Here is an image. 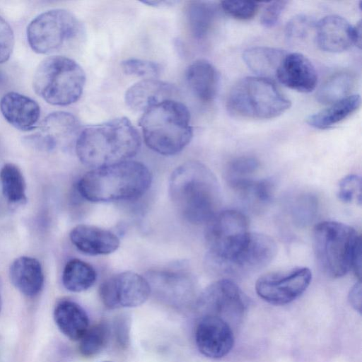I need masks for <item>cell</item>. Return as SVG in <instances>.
<instances>
[{
  "label": "cell",
  "instance_id": "6da1fadb",
  "mask_svg": "<svg viewBox=\"0 0 362 362\" xmlns=\"http://www.w3.org/2000/svg\"><path fill=\"white\" fill-rule=\"evenodd\" d=\"M169 194L181 216L192 224L207 223L218 212L219 186L210 169L199 161H187L171 174Z\"/></svg>",
  "mask_w": 362,
  "mask_h": 362
},
{
  "label": "cell",
  "instance_id": "7a4b0ae2",
  "mask_svg": "<svg viewBox=\"0 0 362 362\" xmlns=\"http://www.w3.org/2000/svg\"><path fill=\"white\" fill-rule=\"evenodd\" d=\"M141 143L130 120L120 117L81 129L75 148L82 163L96 168L128 160L138 153Z\"/></svg>",
  "mask_w": 362,
  "mask_h": 362
},
{
  "label": "cell",
  "instance_id": "3957f363",
  "mask_svg": "<svg viewBox=\"0 0 362 362\" xmlns=\"http://www.w3.org/2000/svg\"><path fill=\"white\" fill-rule=\"evenodd\" d=\"M152 176L142 163L127 160L93 168L77 183L79 194L92 202L138 199L149 189Z\"/></svg>",
  "mask_w": 362,
  "mask_h": 362
},
{
  "label": "cell",
  "instance_id": "277c9868",
  "mask_svg": "<svg viewBox=\"0 0 362 362\" xmlns=\"http://www.w3.org/2000/svg\"><path fill=\"white\" fill-rule=\"evenodd\" d=\"M139 124L146 146L163 156L180 153L193 136L187 107L174 99L163 100L148 108L143 112Z\"/></svg>",
  "mask_w": 362,
  "mask_h": 362
},
{
  "label": "cell",
  "instance_id": "5b68a950",
  "mask_svg": "<svg viewBox=\"0 0 362 362\" xmlns=\"http://www.w3.org/2000/svg\"><path fill=\"white\" fill-rule=\"evenodd\" d=\"M291 105L272 79L257 76L238 81L226 102L231 115L253 119L275 118L288 110Z\"/></svg>",
  "mask_w": 362,
  "mask_h": 362
},
{
  "label": "cell",
  "instance_id": "8992f818",
  "mask_svg": "<svg viewBox=\"0 0 362 362\" xmlns=\"http://www.w3.org/2000/svg\"><path fill=\"white\" fill-rule=\"evenodd\" d=\"M315 256L322 271L332 278L341 277L352 269L361 239L354 228L336 221H323L313 229Z\"/></svg>",
  "mask_w": 362,
  "mask_h": 362
},
{
  "label": "cell",
  "instance_id": "52a82bcc",
  "mask_svg": "<svg viewBox=\"0 0 362 362\" xmlns=\"http://www.w3.org/2000/svg\"><path fill=\"white\" fill-rule=\"evenodd\" d=\"M86 83L83 68L64 56H51L38 65L33 77L35 93L47 103L69 105L81 98Z\"/></svg>",
  "mask_w": 362,
  "mask_h": 362
},
{
  "label": "cell",
  "instance_id": "ba28073f",
  "mask_svg": "<svg viewBox=\"0 0 362 362\" xmlns=\"http://www.w3.org/2000/svg\"><path fill=\"white\" fill-rule=\"evenodd\" d=\"M206 224V264L216 272L244 243L250 233L248 221L240 211L225 210L218 211Z\"/></svg>",
  "mask_w": 362,
  "mask_h": 362
},
{
  "label": "cell",
  "instance_id": "9c48e42d",
  "mask_svg": "<svg viewBox=\"0 0 362 362\" xmlns=\"http://www.w3.org/2000/svg\"><path fill=\"white\" fill-rule=\"evenodd\" d=\"M81 32V23L72 13L56 8L42 13L30 23L27 39L34 52L51 54L76 40Z\"/></svg>",
  "mask_w": 362,
  "mask_h": 362
},
{
  "label": "cell",
  "instance_id": "30bf717a",
  "mask_svg": "<svg viewBox=\"0 0 362 362\" xmlns=\"http://www.w3.org/2000/svg\"><path fill=\"white\" fill-rule=\"evenodd\" d=\"M194 305L202 316L218 317L235 330L243 319L246 300L238 285L225 279L209 285L197 296Z\"/></svg>",
  "mask_w": 362,
  "mask_h": 362
},
{
  "label": "cell",
  "instance_id": "8fae6325",
  "mask_svg": "<svg viewBox=\"0 0 362 362\" xmlns=\"http://www.w3.org/2000/svg\"><path fill=\"white\" fill-rule=\"evenodd\" d=\"M151 294L162 303L174 308L194 305L197 284L194 276L183 270L156 269L145 274Z\"/></svg>",
  "mask_w": 362,
  "mask_h": 362
},
{
  "label": "cell",
  "instance_id": "7c38bea8",
  "mask_svg": "<svg viewBox=\"0 0 362 362\" xmlns=\"http://www.w3.org/2000/svg\"><path fill=\"white\" fill-rule=\"evenodd\" d=\"M312 273L307 267H296L284 272H270L256 281L257 295L269 303L282 305L300 297L308 288Z\"/></svg>",
  "mask_w": 362,
  "mask_h": 362
},
{
  "label": "cell",
  "instance_id": "4fadbf2b",
  "mask_svg": "<svg viewBox=\"0 0 362 362\" xmlns=\"http://www.w3.org/2000/svg\"><path fill=\"white\" fill-rule=\"evenodd\" d=\"M99 295L104 305L109 309L134 308L146 301L151 289L145 277L129 271L104 281L99 288Z\"/></svg>",
  "mask_w": 362,
  "mask_h": 362
},
{
  "label": "cell",
  "instance_id": "5bb4252c",
  "mask_svg": "<svg viewBox=\"0 0 362 362\" xmlns=\"http://www.w3.org/2000/svg\"><path fill=\"white\" fill-rule=\"evenodd\" d=\"M276 253V245L269 236L250 232L240 250L225 266L222 273L256 272L269 264Z\"/></svg>",
  "mask_w": 362,
  "mask_h": 362
},
{
  "label": "cell",
  "instance_id": "9a60e30c",
  "mask_svg": "<svg viewBox=\"0 0 362 362\" xmlns=\"http://www.w3.org/2000/svg\"><path fill=\"white\" fill-rule=\"evenodd\" d=\"M234 341V329L228 322L212 315L201 317L195 329V341L204 356L222 358L230 352Z\"/></svg>",
  "mask_w": 362,
  "mask_h": 362
},
{
  "label": "cell",
  "instance_id": "2e32d148",
  "mask_svg": "<svg viewBox=\"0 0 362 362\" xmlns=\"http://www.w3.org/2000/svg\"><path fill=\"white\" fill-rule=\"evenodd\" d=\"M279 81L301 93L313 91L317 83V75L312 62L303 54L286 53L276 74Z\"/></svg>",
  "mask_w": 362,
  "mask_h": 362
},
{
  "label": "cell",
  "instance_id": "e0dca14e",
  "mask_svg": "<svg viewBox=\"0 0 362 362\" xmlns=\"http://www.w3.org/2000/svg\"><path fill=\"white\" fill-rule=\"evenodd\" d=\"M80 131L78 121L74 115L55 112L45 119L41 131L34 135L32 141L37 147L50 151L60 141L76 139Z\"/></svg>",
  "mask_w": 362,
  "mask_h": 362
},
{
  "label": "cell",
  "instance_id": "ac0fdd59",
  "mask_svg": "<svg viewBox=\"0 0 362 362\" xmlns=\"http://www.w3.org/2000/svg\"><path fill=\"white\" fill-rule=\"evenodd\" d=\"M315 28L316 42L322 50L341 52L354 44L353 26L341 16H325L315 24Z\"/></svg>",
  "mask_w": 362,
  "mask_h": 362
},
{
  "label": "cell",
  "instance_id": "d6986e66",
  "mask_svg": "<svg viewBox=\"0 0 362 362\" xmlns=\"http://www.w3.org/2000/svg\"><path fill=\"white\" fill-rule=\"evenodd\" d=\"M69 236L74 245L88 255H109L119 246V239L114 233L92 225L79 224Z\"/></svg>",
  "mask_w": 362,
  "mask_h": 362
},
{
  "label": "cell",
  "instance_id": "ffe728a7",
  "mask_svg": "<svg viewBox=\"0 0 362 362\" xmlns=\"http://www.w3.org/2000/svg\"><path fill=\"white\" fill-rule=\"evenodd\" d=\"M0 110L10 124L21 131L33 129L40 116L37 102L16 92H8L1 98Z\"/></svg>",
  "mask_w": 362,
  "mask_h": 362
},
{
  "label": "cell",
  "instance_id": "44dd1931",
  "mask_svg": "<svg viewBox=\"0 0 362 362\" xmlns=\"http://www.w3.org/2000/svg\"><path fill=\"white\" fill-rule=\"evenodd\" d=\"M173 94L172 85L156 78H144L131 86L124 98L132 110L144 112L160 102L173 99Z\"/></svg>",
  "mask_w": 362,
  "mask_h": 362
},
{
  "label": "cell",
  "instance_id": "7402d4cb",
  "mask_svg": "<svg viewBox=\"0 0 362 362\" xmlns=\"http://www.w3.org/2000/svg\"><path fill=\"white\" fill-rule=\"evenodd\" d=\"M13 285L23 295L37 296L44 284V274L40 262L35 258L22 256L16 259L9 268Z\"/></svg>",
  "mask_w": 362,
  "mask_h": 362
},
{
  "label": "cell",
  "instance_id": "603a6c76",
  "mask_svg": "<svg viewBox=\"0 0 362 362\" xmlns=\"http://www.w3.org/2000/svg\"><path fill=\"white\" fill-rule=\"evenodd\" d=\"M185 78L194 95L201 101L209 103L216 95L219 76L214 65L205 59H197L187 68Z\"/></svg>",
  "mask_w": 362,
  "mask_h": 362
},
{
  "label": "cell",
  "instance_id": "cb8c5ba5",
  "mask_svg": "<svg viewBox=\"0 0 362 362\" xmlns=\"http://www.w3.org/2000/svg\"><path fill=\"white\" fill-rule=\"evenodd\" d=\"M54 319L59 330L71 340H78L88 329L89 319L83 308L74 301L64 299L57 303Z\"/></svg>",
  "mask_w": 362,
  "mask_h": 362
},
{
  "label": "cell",
  "instance_id": "d4e9b609",
  "mask_svg": "<svg viewBox=\"0 0 362 362\" xmlns=\"http://www.w3.org/2000/svg\"><path fill=\"white\" fill-rule=\"evenodd\" d=\"M287 52L271 47L257 46L247 48L243 59L247 67L257 76L272 79Z\"/></svg>",
  "mask_w": 362,
  "mask_h": 362
},
{
  "label": "cell",
  "instance_id": "484cf974",
  "mask_svg": "<svg viewBox=\"0 0 362 362\" xmlns=\"http://www.w3.org/2000/svg\"><path fill=\"white\" fill-rule=\"evenodd\" d=\"M361 103V96L358 94H351L310 115L307 118V123L315 129L329 128L352 115L359 108Z\"/></svg>",
  "mask_w": 362,
  "mask_h": 362
},
{
  "label": "cell",
  "instance_id": "4316f807",
  "mask_svg": "<svg viewBox=\"0 0 362 362\" xmlns=\"http://www.w3.org/2000/svg\"><path fill=\"white\" fill-rule=\"evenodd\" d=\"M186 11L192 35L197 40L205 38L215 22L216 6L209 1H195L189 3Z\"/></svg>",
  "mask_w": 362,
  "mask_h": 362
},
{
  "label": "cell",
  "instance_id": "83f0119b",
  "mask_svg": "<svg viewBox=\"0 0 362 362\" xmlns=\"http://www.w3.org/2000/svg\"><path fill=\"white\" fill-rule=\"evenodd\" d=\"M355 84V77L349 71H339L329 76L317 93V101L331 105L349 95Z\"/></svg>",
  "mask_w": 362,
  "mask_h": 362
},
{
  "label": "cell",
  "instance_id": "f1b7e54d",
  "mask_svg": "<svg viewBox=\"0 0 362 362\" xmlns=\"http://www.w3.org/2000/svg\"><path fill=\"white\" fill-rule=\"evenodd\" d=\"M96 276L95 270L90 264L78 259H72L64 268L62 283L69 291L81 292L94 284Z\"/></svg>",
  "mask_w": 362,
  "mask_h": 362
},
{
  "label": "cell",
  "instance_id": "f546056e",
  "mask_svg": "<svg viewBox=\"0 0 362 362\" xmlns=\"http://www.w3.org/2000/svg\"><path fill=\"white\" fill-rule=\"evenodd\" d=\"M1 191L11 204H23L26 201L25 183L20 168L13 163H6L0 170Z\"/></svg>",
  "mask_w": 362,
  "mask_h": 362
},
{
  "label": "cell",
  "instance_id": "4dcf8cb0",
  "mask_svg": "<svg viewBox=\"0 0 362 362\" xmlns=\"http://www.w3.org/2000/svg\"><path fill=\"white\" fill-rule=\"evenodd\" d=\"M241 198L252 208L261 209L272 200L274 184L267 179L250 180L233 189Z\"/></svg>",
  "mask_w": 362,
  "mask_h": 362
},
{
  "label": "cell",
  "instance_id": "1f68e13d",
  "mask_svg": "<svg viewBox=\"0 0 362 362\" xmlns=\"http://www.w3.org/2000/svg\"><path fill=\"white\" fill-rule=\"evenodd\" d=\"M259 163L252 156H241L230 160L226 169V179L231 188L253 179Z\"/></svg>",
  "mask_w": 362,
  "mask_h": 362
},
{
  "label": "cell",
  "instance_id": "d6a6232c",
  "mask_svg": "<svg viewBox=\"0 0 362 362\" xmlns=\"http://www.w3.org/2000/svg\"><path fill=\"white\" fill-rule=\"evenodd\" d=\"M110 334L108 325L105 322H100L87 331L80 339L79 351L86 357L96 355L107 344Z\"/></svg>",
  "mask_w": 362,
  "mask_h": 362
},
{
  "label": "cell",
  "instance_id": "836d02e7",
  "mask_svg": "<svg viewBox=\"0 0 362 362\" xmlns=\"http://www.w3.org/2000/svg\"><path fill=\"white\" fill-rule=\"evenodd\" d=\"M317 200L312 194H303L297 197L291 209L295 224L300 227L309 225L315 218L317 211Z\"/></svg>",
  "mask_w": 362,
  "mask_h": 362
},
{
  "label": "cell",
  "instance_id": "e575fe53",
  "mask_svg": "<svg viewBox=\"0 0 362 362\" xmlns=\"http://www.w3.org/2000/svg\"><path fill=\"white\" fill-rule=\"evenodd\" d=\"M121 66L125 74L145 78H156L160 72L158 63L146 59H128L122 62Z\"/></svg>",
  "mask_w": 362,
  "mask_h": 362
},
{
  "label": "cell",
  "instance_id": "d590c367",
  "mask_svg": "<svg viewBox=\"0 0 362 362\" xmlns=\"http://www.w3.org/2000/svg\"><path fill=\"white\" fill-rule=\"evenodd\" d=\"M222 10L228 16L241 21L252 18L259 8V4L252 1H223Z\"/></svg>",
  "mask_w": 362,
  "mask_h": 362
},
{
  "label": "cell",
  "instance_id": "8d00e7d4",
  "mask_svg": "<svg viewBox=\"0 0 362 362\" xmlns=\"http://www.w3.org/2000/svg\"><path fill=\"white\" fill-rule=\"evenodd\" d=\"M337 196L345 203L361 204V179L356 175H349L339 183Z\"/></svg>",
  "mask_w": 362,
  "mask_h": 362
},
{
  "label": "cell",
  "instance_id": "74e56055",
  "mask_svg": "<svg viewBox=\"0 0 362 362\" xmlns=\"http://www.w3.org/2000/svg\"><path fill=\"white\" fill-rule=\"evenodd\" d=\"M314 25V22L308 16H296L287 23L286 35L288 40L293 42L303 40L308 36Z\"/></svg>",
  "mask_w": 362,
  "mask_h": 362
},
{
  "label": "cell",
  "instance_id": "f35d334b",
  "mask_svg": "<svg viewBox=\"0 0 362 362\" xmlns=\"http://www.w3.org/2000/svg\"><path fill=\"white\" fill-rule=\"evenodd\" d=\"M14 35L10 25L0 16V64L6 62L13 52Z\"/></svg>",
  "mask_w": 362,
  "mask_h": 362
},
{
  "label": "cell",
  "instance_id": "ab89813d",
  "mask_svg": "<svg viewBox=\"0 0 362 362\" xmlns=\"http://www.w3.org/2000/svg\"><path fill=\"white\" fill-rule=\"evenodd\" d=\"M288 1H273L269 2L264 7L260 21L265 28H272L279 21L281 13L285 9Z\"/></svg>",
  "mask_w": 362,
  "mask_h": 362
},
{
  "label": "cell",
  "instance_id": "60d3db41",
  "mask_svg": "<svg viewBox=\"0 0 362 362\" xmlns=\"http://www.w3.org/2000/svg\"><path fill=\"white\" fill-rule=\"evenodd\" d=\"M130 318L126 315L117 316L113 322V330L117 344L126 348L129 342Z\"/></svg>",
  "mask_w": 362,
  "mask_h": 362
},
{
  "label": "cell",
  "instance_id": "b9f144b4",
  "mask_svg": "<svg viewBox=\"0 0 362 362\" xmlns=\"http://www.w3.org/2000/svg\"><path fill=\"white\" fill-rule=\"evenodd\" d=\"M349 301L351 306L358 312L361 310V284L359 280L351 288L349 293Z\"/></svg>",
  "mask_w": 362,
  "mask_h": 362
},
{
  "label": "cell",
  "instance_id": "7bdbcfd3",
  "mask_svg": "<svg viewBox=\"0 0 362 362\" xmlns=\"http://www.w3.org/2000/svg\"><path fill=\"white\" fill-rule=\"evenodd\" d=\"M353 41L354 44L358 48L361 47V21H358L353 26Z\"/></svg>",
  "mask_w": 362,
  "mask_h": 362
},
{
  "label": "cell",
  "instance_id": "ee69618b",
  "mask_svg": "<svg viewBox=\"0 0 362 362\" xmlns=\"http://www.w3.org/2000/svg\"><path fill=\"white\" fill-rule=\"evenodd\" d=\"M142 3L151 6L163 8L173 6L175 1H144Z\"/></svg>",
  "mask_w": 362,
  "mask_h": 362
},
{
  "label": "cell",
  "instance_id": "f6af8a7d",
  "mask_svg": "<svg viewBox=\"0 0 362 362\" xmlns=\"http://www.w3.org/2000/svg\"><path fill=\"white\" fill-rule=\"evenodd\" d=\"M1 296H0V312H1Z\"/></svg>",
  "mask_w": 362,
  "mask_h": 362
},
{
  "label": "cell",
  "instance_id": "bcb514c9",
  "mask_svg": "<svg viewBox=\"0 0 362 362\" xmlns=\"http://www.w3.org/2000/svg\"><path fill=\"white\" fill-rule=\"evenodd\" d=\"M103 362H111V361H103Z\"/></svg>",
  "mask_w": 362,
  "mask_h": 362
}]
</instances>
